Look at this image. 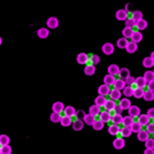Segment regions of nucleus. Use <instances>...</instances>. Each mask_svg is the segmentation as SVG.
I'll list each match as a JSON object with an SVG mask.
<instances>
[{"mask_svg":"<svg viewBox=\"0 0 154 154\" xmlns=\"http://www.w3.org/2000/svg\"><path fill=\"white\" fill-rule=\"evenodd\" d=\"M46 26H48V30H55V28H58V26H59V19H58L57 17H50L49 19L46 21Z\"/></svg>","mask_w":154,"mask_h":154,"instance_id":"1","label":"nucleus"},{"mask_svg":"<svg viewBox=\"0 0 154 154\" xmlns=\"http://www.w3.org/2000/svg\"><path fill=\"white\" fill-rule=\"evenodd\" d=\"M102 51L105 55H112L114 53V45L112 42H105V44L102 46Z\"/></svg>","mask_w":154,"mask_h":154,"instance_id":"2","label":"nucleus"},{"mask_svg":"<svg viewBox=\"0 0 154 154\" xmlns=\"http://www.w3.org/2000/svg\"><path fill=\"white\" fill-rule=\"evenodd\" d=\"M110 117H112V114H110V112H108V110H103V112L99 113V121L103 122L104 125L110 122Z\"/></svg>","mask_w":154,"mask_h":154,"instance_id":"3","label":"nucleus"},{"mask_svg":"<svg viewBox=\"0 0 154 154\" xmlns=\"http://www.w3.org/2000/svg\"><path fill=\"white\" fill-rule=\"evenodd\" d=\"M125 145H126V143H125L123 137H117V139H114V141H113V148H114V149H117V150H121V149L125 148Z\"/></svg>","mask_w":154,"mask_h":154,"instance_id":"4","label":"nucleus"},{"mask_svg":"<svg viewBox=\"0 0 154 154\" xmlns=\"http://www.w3.org/2000/svg\"><path fill=\"white\" fill-rule=\"evenodd\" d=\"M72 128L75 130V131H81V130L84 128V126H85V123H84V121L82 119H79L77 118L76 121H72Z\"/></svg>","mask_w":154,"mask_h":154,"instance_id":"5","label":"nucleus"},{"mask_svg":"<svg viewBox=\"0 0 154 154\" xmlns=\"http://www.w3.org/2000/svg\"><path fill=\"white\" fill-rule=\"evenodd\" d=\"M128 116H131L132 118H136L140 116V108L137 107V105H131V107L128 108Z\"/></svg>","mask_w":154,"mask_h":154,"instance_id":"6","label":"nucleus"},{"mask_svg":"<svg viewBox=\"0 0 154 154\" xmlns=\"http://www.w3.org/2000/svg\"><path fill=\"white\" fill-rule=\"evenodd\" d=\"M130 107H131V102H130L128 98L119 99V108H121L122 110H128Z\"/></svg>","mask_w":154,"mask_h":154,"instance_id":"7","label":"nucleus"},{"mask_svg":"<svg viewBox=\"0 0 154 154\" xmlns=\"http://www.w3.org/2000/svg\"><path fill=\"white\" fill-rule=\"evenodd\" d=\"M116 18H117L118 21H126L128 18V13L125 11V9H119V11H117V13H116Z\"/></svg>","mask_w":154,"mask_h":154,"instance_id":"8","label":"nucleus"},{"mask_svg":"<svg viewBox=\"0 0 154 154\" xmlns=\"http://www.w3.org/2000/svg\"><path fill=\"white\" fill-rule=\"evenodd\" d=\"M137 118H139V119H137V123H140L141 127H143V126H146V125L150 123V118H149L146 114H140Z\"/></svg>","mask_w":154,"mask_h":154,"instance_id":"9","label":"nucleus"},{"mask_svg":"<svg viewBox=\"0 0 154 154\" xmlns=\"http://www.w3.org/2000/svg\"><path fill=\"white\" fill-rule=\"evenodd\" d=\"M76 60L79 62L80 64H88V62H89V55L86 54V53H80V54L77 55Z\"/></svg>","mask_w":154,"mask_h":154,"instance_id":"10","label":"nucleus"},{"mask_svg":"<svg viewBox=\"0 0 154 154\" xmlns=\"http://www.w3.org/2000/svg\"><path fill=\"white\" fill-rule=\"evenodd\" d=\"M51 109H53V112L54 113H62L64 110V104L62 102H55L54 104H53Z\"/></svg>","mask_w":154,"mask_h":154,"instance_id":"11","label":"nucleus"},{"mask_svg":"<svg viewBox=\"0 0 154 154\" xmlns=\"http://www.w3.org/2000/svg\"><path fill=\"white\" fill-rule=\"evenodd\" d=\"M109 96H110V100H113V102H117V100L119 99H122L121 96H122V93L121 91H118V90H110V93H109Z\"/></svg>","mask_w":154,"mask_h":154,"instance_id":"12","label":"nucleus"},{"mask_svg":"<svg viewBox=\"0 0 154 154\" xmlns=\"http://www.w3.org/2000/svg\"><path fill=\"white\" fill-rule=\"evenodd\" d=\"M82 121L85 125H88V126H93V123L96 121V118L94 117V116H91V114H85L84 116V118H82Z\"/></svg>","mask_w":154,"mask_h":154,"instance_id":"13","label":"nucleus"},{"mask_svg":"<svg viewBox=\"0 0 154 154\" xmlns=\"http://www.w3.org/2000/svg\"><path fill=\"white\" fill-rule=\"evenodd\" d=\"M140 41H143V33L139 31H134L132 36H131V42H135V44H139Z\"/></svg>","mask_w":154,"mask_h":154,"instance_id":"14","label":"nucleus"},{"mask_svg":"<svg viewBox=\"0 0 154 154\" xmlns=\"http://www.w3.org/2000/svg\"><path fill=\"white\" fill-rule=\"evenodd\" d=\"M113 86H114V90H118V91H122L125 88H126V84H125V81L123 80H121V79H118V80H116L114 81V84H113Z\"/></svg>","mask_w":154,"mask_h":154,"instance_id":"15","label":"nucleus"},{"mask_svg":"<svg viewBox=\"0 0 154 154\" xmlns=\"http://www.w3.org/2000/svg\"><path fill=\"white\" fill-rule=\"evenodd\" d=\"M135 27L137 28V31L140 32V31H143V30H145V28L148 27V21H145V19H140V21H137L136 22V25H135Z\"/></svg>","mask_w":154,"mask_h":154,"instance_id":"16","label":"nucleus"},{"mask_svg":"<svg viewBox=\"0 0 154 154\" xmlns=\"http://www.w3.org/2000/svg\"><path fill=\"white\" fill-rule=\"evenodd\" d=\"M98 91H99V95H102V96H107V95H109V93H110V89H109V86H107V85H100L99 86V89H98Z\"/></svg>","mask_w":154,"mask_h":154,"instance_id":"17","label":"nucleus"},{"mask_svg":"<svg viewBox=\"0 0 154 154\" xmlns=\"http://www.w3.org/2000/svg\"><path fill=\"white\" fill-rule=\"evenodd\" d=\"M114 81H116V77L114 76H112V75H105L103 82H104V85H107V86H113Z\"/></svg>","mask_w":154,"mask_h":154,"instance_id":"18","label":"nucleus"},{"mask_svg":"<svg viewBox=\"0 0 154 154\" xmlns=\"http://www.w3.org/2000/svg\"><path fill=\"white\" fill-rule=\"evenodd\" d=\"M110 121H112V125H118L122 123V114H117V113H113L112 117H110Z\"/></svg>","mask_w":154,"mask_h":154,"instance_id":"19","label":"nucleus"},{"mask_svg":"<svg viewBox=\"0 0 154 154\" xmlns=\"http://www.w3.org/2000/svg\"><path fill=\"white\" fill-rule=\"evenodd\" d=\"M125 49H126V51L128 53V54H134V53L137 50V44H135V42L128 41V44H127V46L125 48Z\"/></svg>","mask_w":154,"mask_h":154,"instance_id":"20","label":"nucleus"},{"mask_svg":"<svg viewBox=\"0 0 154 154\" xmlns=\"http://www.w3.org/2000/svg\"><path fill=\"white\" fill-rule=\"evenodd\" d=\"M143 79L146 81V84H148V82H154V72L148 69V71L145 72V73H144Z\"/></svg>","mask_w":154,"mask_h":154,"instance_id":"21","label":"nucleus"},{"mask_svg":"<svg viewBox=\"0 0 154 154\" xmlns=\"http://www.w3.org/2000/svg\"><path fill=\"white\" fill-rule=\"evenodd\" d=\"M37 36L40 38H48V37H49V30L45 28V27L38 28V30H37Z\"/></svg>","mask_w":154,"mask_h":154,"instance_id":"22","label":"nucleus"},{"mask_svg":"<svg viewBox=\"0 0 154 154\" xmlns=\"http://www.w3.org/2000/svg\"><path fill=\"white\" fill-rule=\"evenodd\" d=\"M118 72H119V67L117 64H110L108 67V75H112V76H117L118 75Z\"/></svg>","mask_w":154,"mask_h":154,"instance_id":"23","label":"nucleus"},{"mask_svg":"<svg viewBox=\"0 0 154 154\" xmlns=\"http://www.w3.org/2000/svg\"><path fill=\"white\" fill-rule=\"evenodd\" d=\"M105 102H107V98L105 96H102V95H98L95 98V105H98L99 108H102V107H104V104H105Z\"/></svg>","mask_w":154,"mask_h":154,"instance_id":"24","label":"nucleus"},{"mask_svg":"<svg viewBox=\"0 0 154 154\" xmlns=\"http://www.w3.org/2000/svg\"><path fill=\"white\" fill-rule=\"evenodd\" d=\"M134 85H136V88L144 89L146 86V81L143 79V76H140V77H136V79H135V84Z\"/></svg>","mask_w":154,"mask_h":154,"instance_id":"25","label":"nucleus"},{"mask_svg":"<svg viewBox=\"0 0 154 154\" xmlns=\"http://www.w3.org/2000/svg\"><path fill=\"white\" fill-rule=\"evenodd\" d=\"M143 66L145 67V68H148V69L152 68V67L154 66V59H152L150 57H145L143 59Z\"/></svg>","mask_w":154,"mask_h":154,"instance_id":"26","label":"nucleus"},{"mask_svg":"<svg viewBox=\"0 0 154 154\" xmlns=\"http://www.w3.org/2000/svg\"><path fill=\"white\" fill-rule=\"evenodd\" d=\"M116 102H113V100H107L105 102V104H104V108H105V110H108V112H113L114 110V108H116Z\"/></svg>","mask_w":154,"mask_h":154,"instance_id":"27","label":"nucleus"},{"mask_svg":"<svg viewBox=\"0 0 154 154\" xmlns=\"http://www.w3.org/2000/svg\"><path fill=\"white\" fill-rule=\"evenodd\" d=\"M63 112L66 113V116L67 117H73V116L76 114V109H75V107H72V105H68V107H64V110Z\"/></svg>","mask_w":154,"mask_h":154,"instance_id":"28","label":"nucleus"},{"mask_svg":"<svg viewBox=\"0 0 154 154\" xmlns=\"http://www.w3.org/2000/svg\"><path fill=\"white\" fill-rule=\"evenodd\" d=\"M143 99L145 102H153L154 100V91H144V95H143Z\"/></svg>","mask_w":154,"mask_h":154,"instance_id":"29","label":"nucleus"},{"mask_svg":"<svg viewBox=\"0 0 154 154\" xmlns=\"http://www.w3.org/2000/svg\"><path fill=\"white\" fill-rule=\"evenodd\" d=\"M84 72H85L86 76H94L95 75V66H93V64H86Z\"/></svg>","mask_w":154,"mask_h":154,"instance_id":"30","label":"nucleus"},{"mask_svg":"<svg viewBox=\"0 0 154 154\" xmlns=\"http://www.w3.org/2000/svg\"><path fill=\"white\" fill-rule=\"evenodd\" d=\"M59 123H60L63 127H68V126H71V125H72V119H71V117H67V116H63V117L60 118Z\"/></svg>","mask_w":154,"mask_h":154,"instance_id":"31","label":"nucleus"},{"mask_svg":"<svg viewBox=\"0 0 154 154\" xmlns=\"http://www.w3.org/2000/svg\"><path fill=\"white\" fill-rule=\"evenodd\" d=\"M119 127L118 125H110V126L108 127V132L110 134V135H113V136H116V135H118L119 134Z\"/></svg>","mask_w":154,"mask_h":154,"instance_id":"32","label":"nucleus"},{"mask_svg":"<svg viewBox=\"0 0 154 154\" xmlns=\"http://www.w3.org/2000/svg\"><path fill=\"white\" fill-rule=\"evenodd\" d=\"M131 19H132L134 22H137V21H140V19H143V13H141L140 11H137V9H135V11L132 12Z\"/></svg>","mask_w":154,"mask_h":154,"instance_id":"33","label":"nucleus"},{"mask_svg":"<svg viewBox=\"0 0 154 154\" xmlns=\"http://www.w3.org/2000/svg\"><path fill=\"white\" fill-rule=\"evenodd\" d=\"M102 112L100 110V108L98 107V105H91V107L89 108V114H91V116H94V117H96V116H99V113Z\"/></svg>","mask_w":154,"mask_h":154,"instance_id":"34","label":"nucleus"},{"mask_svg":"<svg viewBox=\"0 0 154 154\" xmlns=\"http://www.w3.org/2000/svg\"><path fill=\"white\" fill-rule=\"evenodd\" d=\"M122 123L125 127H130L134 123V118L131 116H126V117H122Z\"/></svg>","mask_w":154,"mask_h":154,"instance_id":"35","label":"nucleus"},{"mask_svg":"<svg viewBox=\"0 0 154 154\" xmlns=\"http://www.w3.org/2000/svg\"><path fill=\"white\" fill-rule=\"evenodd\" d=\"M119 134H121L122 135V137H130V136H131V130H130V127H121V128H119Z\"/></svg>","mask_w":154,"mask_h":154,"instance_id":"36","label":"nucleus"},{"mask_svg":"<svg viewBox=\"0 0 154 154\" xmlns=\"http://www.w3.org/2000/svg\"><path fill=\"white\" fill-rule=\"evenodd\" d=\"M144 89H141V88H136V89H134V94H132V96L134 98H136V99H141L143 98V95H144Z\"/></svg>","mask_w":154,"mask_h":154,"instance_id":"37","label":"nucleus"},{"mask_svg":"<svg viewBox=\"0 0 154 154\" xmlns=\"http://www.w3.org/2000/svg\"><path fill=\"white\" fill-rule=\"evenodd\" d=\"M118 76H119V79H121V80H125L126 77L130 76V69L128 68H119Z\"/></svg>","mask_w":154,"mask_h":154,"instance_id":"38","label":"nucleus"},{"mask_svg":"<svg viewBox=\"0 0 154 154\" xmlns=\"http://www.w3.org/2000/svg\"><path fill=\"white\" fill-rule=\"evenodd\" d=\"M132 33H134V30L125 27V28H123V31H122V37H123V38H126V40H128V38H131Z\"/></svg>","mask_w":154,"mask_h":154,"instance_id":"39","label":"nucleus"},{"mask_svg":"<svg viewBox=\"0 0 154 154\" xmlns=\"http://www.w3.org/2000/svg\"><path fill=\"white\" fill-rule=\"evenodd\" d=\"M130 130H131V132H135V134H137V132H140L141 130H143V127L140 126V123H137V122H135L134 121V123L130 126Z\"/></svg>","mask_w":154,"mask_h":154,"instance_id":"40","label":"nucleus"},{"mask_svg":"<svg viewBox=\"0 0 154 154\" xmlns=\"http://www.w3.org/2000/svg\"><path fill=\"white\" fill-rule=\"evenodd\" d=\"M89 62H91V64H93V66L99 64V63H100V57L96 55V54H91V55L89 57Z\"/></svg>","mask_w":154,"mask_h":154,"instance_id":"41","label":"nucleus"},{"mask_svg":"<svg viewBox=\"0 0 154 154\" xmlns=\"http://www.w3.org/2000/svg\"><path fill=\"white\" fill-rule=\"evenodd\" d=\"M122 91H123L122 94L126 96V98L130 99V96H132V94H134V88H132V86H126V88H125Z\"/></svg>","mask_w":154,"mask_h":154,"instance_id":"42","label":"nucleus"},{"mask_svg":"<svg viewBox=\"0 0 154 154\" xmlns=\"http://www.w3.org/2000/svg\"><path fill=\"white\" fill-rule=\"evenodd\" d=\"M137 139H139V141H145L149 139V134L146 131H143L141 130L140 132H137Z\"/></svg>","mask_w":154,"mask_h":154,"instance_id":"43","label":"nucleus"},{"mask_svg":"<svg viewBox=\"0 0 154 154\" xmlns=\"http://www.w3.org/2000/svg\"><path fill=\"white\" fill-rule=\"evenodd\" d=\"M60 118H62L60 113H54V112H53V113L50 114V121H51L53 123H59Z\"/></svg>","mask_w":154,"mask_h":154,"instance_id":"44","label":"nucleus"},{"mask_svg":"<svg viewBox=\"0 0 154 154\" xmlns=\"http://www.w3.org/2000/svg\"><path fill=\"white\" fill-rule=\"evenodd\" d=\"M11 144V137L8 135H0V145H8Z\"/></svg>","mask_w":154,"mask_h":154,"instance_id":"45","label":"nucleus"},{"mask_svg":"<svg viewBox=\"0 0 154 154\" xmlns=\"http://www.w3.org/2000/svg\"><path fill=\"white\" fill-rule=\"evenodd\" d=\"M127 44H128V40H126V38H123V37L118 38V41H117V46L119 49H125V48L127 46Z\"/></svg>","mask_w":154,"mask_h":154,"instance_id":"46","label":"nucleus"},{"mask_svg":"<svg viewBox=\"0 0 154 154\" xmlns=\"http://www.w3.org/2000/svg\"><path fill=\"white\" fill-rule=\"evenodd\" d=\"M0 153L2 154H12V146L9 145H2V148H0Z\"/></svg>","mask_w":154,"mask_h":154,"instance_id":"47","label":"nucleus"},{"mask_svg":"<svg viewBox=\"0 0 154 154\" xmlns=\"http://www.w3.org/2000/svg\"><path fill=\"white\" fill-rule=\"evenodd\" d=\"M93 128L95 130V131H100V130H103V128H104V123H103V122H100L99 119H98V121H95V122L93 123Z\"/></svg>","mask_w":154,"mask_h":154,"instance_id":"48","label":"nucleus"},{"mask_svg":"<svg viewBox=\"0 0 154 154\" xmlns=\"http://www.w3.org/2000/svg\"><path fill=\"white\" fill-rule=\"evenodd\" d=\"M135 25H136V22H134L131 18H127L126 21H125V27L126 28H131V30H134Z\"/></svg>","mask_w":154,"mask_h":154,"instance_id":"49","label":"nucleus"},{"mask_svg":"<svg viewBox=\"0 0 154 154\" xmlns=\"http://www.w3.org/2000/svg\"><path fill=\"white\" fill-rule=\"evenodd\" d=\"M144 143H145V149H154V139L153 137H149L148 140H145Z\"/></svg>","mask_w":154,"mask_h":154,"instance_id":"50","label":"nucleus"},{"mask_svg":"<svg viewBox=\"0 0 154 154\" xmlns=\"http://www.w3.org/2000/svg\"><path fill=\"white\" fill-rule=\"evenodd\" d=\"M125 81V84H126V86H132L135 84V77H132L131 75H130L128 77H126V79L123 80Z\"/></svg>","mask_w":154,"mask_h":154,"instance_id":"51","label":"nucleus"},{"mask_svg":"<svg viewBox=\"0 0 154 154\" xmlns=\"http://www.w3.org/2000/svg\"><path fill=\"white\" fill-rule=\"evenodd\" d=\"M145 131L149 134V135H150V134H154V123H149V125H146V130H145Z\"/></svg>","mask_w":154,"mask_h":154,"instance_id":"52","label":"nucleus"},{"mask_svg":"<svg viewBox=\"0 0 154 154\" xmlns=\"http://www.w3.org/2000/svg\"><path fill=\"white\" fill-rule=\"evenodd\" d=\"M75 116H77V118H79V119H81V118H84L85 112H84V110H77Z\"/></svg>","mask_w":154,"mask_h":154,"instance_id":"53","label":"nucleus"},{"mask_svg":"<svg viewBox=\"0 0 154 154\" xmlns=\"http://www.w3.org/2000/svg\"><path fill=\"white\" fill-rule=\"evenodd\" d=\"M146 116H148V117L150 118V119H153V117H154V108H150V109H149V110H148V113H146Z\"/></svg>","mask_w":154,"mask_h":154,"instance_id":"54","label":"nucleus"},{"mask_svg":"<svg viewBox=\"0 0 154 154\" xmlns=\"http://www.w3.org/2000/svg\"><path fill=\"white\" fill-rule=\"evenodd\" d=\"M148 91H154V82H148Z\"/></svg>","mask_w":154,"mask_h":154,"instance_id":"55","label":"nucleus"},{"mask_svg":"<svg viewBox=\"0 0 154 154\" xmlns=\"http://www.w3.org/2000/svg\"><path fill=\"white\" fill-rule=\"evenodd\" d=\"M144 154H154V149H145Z\"/></svg>","mask_w":154,"mask_h":154,"instance_id":"56","label":"nucleus"},{"mask_svg":"<svg viewBox=\"0 0 154 154\" xmlns=\"http://www.w3.org/2000/svg\"><path fill=\"white\" fill-rule=\"evenodd\" d=\"M3 44V38H2V36H0V45Z\"/></svg>","mask_w":154,"mask_h":154,"instance_id":"57","label":"nucleus"},{"mask_svg":"<svg viewBox=\"0 0 154 154\" xmlns=\"http://www.w3.org/2000/svg\"><path fill=\"white\" fill-rule=\"evenodd\" d=\"M0 154H2V153H0Z\"/></svg>","mask_w":154,"mask_h":154,"instance_id":"58","label":"nucleus"}]
</instances>
